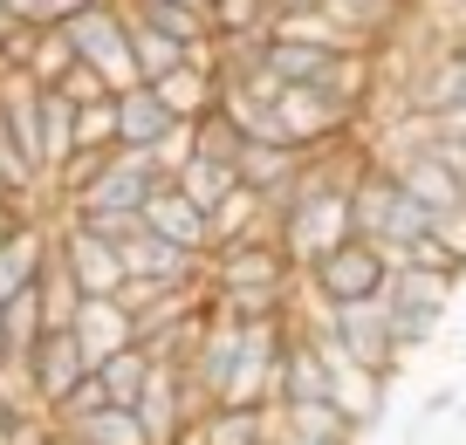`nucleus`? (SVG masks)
I'll list each match as a JSON object with an SVG mask.
<instances>
[{
  "mask_svg": "<svg viewBox=\"0 0 466 445\" xmlns=\"http://www.w3.org/2000/svg\"><path fill=\"white\" fill-rule=\"evenodd\" d=\"M425 227H432V213H425V206L398 186V172L384 165V151H378V158L357 172V186H350V233L378 240L384 254H391V268H398V254H405Z\"/></svg>",
  "mask_w": 466,
  "mask_h": 445,
  "instance_id": "1",
  "label": "nucleus"
},
{
  "mask_svg": "<svg viewBox=\"0 0 466 445\" xmlns=\"http://www.w3.org/2000/svg\"><path fill=\"white\" fill-rule=\"evenodd\" d=\"M302 288L316 295L322 308L378 302L384 288H391V254H384L378 240H364V233H350V240H336L329 254H316V260L302 268Z\"/></svg>",
  "mask_w": 466,
  "mask_h": 445,
  "instance_id": "2",
  "label": "nucleus"
},
{
  "mask_svg": "<svg viewBox=\"0 0 466 445\" xmlns=\"http://www.w3.org/2000/svg\"><path fill=\"white\" fill-rule=\"evenodd\" d=\"M452 274H432V268H391V288H384V316H391L398 329V349L405 357H419L425 343L439 336V322H446L452 308Z\"/></svg>",
  "mask_w": 466,
  "mask_h": 445,
  "instance_id": "3",
  "label": "nucleus"
},
{
  "mask_svg": "<svg viewBox=\"0 0 466 445\" xmlns=\"http://www.w3.org/2000/svg\"><path fill=\"white\" fill-rule=\"evenodd\" d=\"M76 42V56L96 62L103 83L110 89H137V56H131V7L124 0H96V7H83V15L62 21Z\"/></svg>",
  "mask_w": 466,
  "mask_h": 445,
  "instance_id": "4",
  "label": "nucleus"
},
{
  "mask_svg": "<svg viewBox=\"0 0 466 445\" xmlns=\"http://www.w3.org/2000/svg\"><path fill=\"white\" fill-rule=\"evenodd\" d=\"M268 103H275V137H281V144H302V151L343 137L350 124H364V116L350 110V103H336L322 83H281Z\"/></svg>",
  "mask_w": 466,
  "mask_h": 445,
  "instance_id": "5",
  "label": "nucleus"
},
{
  "mask_svg": "<svg viewBox=\"0 0 466 445\" xmlns=\"http://www.w3.org/2000/svg\"><path fill=\"white\" fill-rule=\"evenodd\" d=\"M329 329H336V343H343V357L364 363V370L384 377V384L411 363L405 349H398L391 316H384V295H378V302H343V308H329Z\"/></svg>",
  "mask_w": 466,
  "mask_h": 445,
  "instance_id": "6",
  "label": "nucleus"
},
{
  "mask_svg": "<svg viewBox=\"0 0 466 445\" xmlns=\"http://www.w3.org/2000/svg\"><path fill=\"white\" fill-rule=\"evenodd\" d=\"M199 281H206V288H281V281H302V274L289 268L275 227H261V233H248V240L213 247V254H206V268H199Z\"/></svg>",
  "mask_w": 466,
  "mask_h": 445,
  "instance_id": "7",
  "label": "nucleus"
},
{
  "mask_svg": "<svg viewBox=\"0 0 466 445\" xmlns=\"http://www.w3.org/2000/svg\"><path fill=\"white\" fill-rule=\"evenodd\" d=\"M56 254L69 260L83 295H116V288H124V254H116V240L96 233V227H83V219H69V213L56 219Z\"/></svg>",
  "mask_w": 466,
  "mask_h": 445,
  "instance_id": "8",
  "label": "nucleus"
},
{
  "mask_svg": "<svg viewBox=\"0 0 466 445\" xmlns=\"http://www.w3.org/2000/svg\"><path fill=\"white\" fill-rule=\"evenodd\" d=\"M83 377H89V357H83V343H76V329H42V336H35V349H28V390H35L42 411H56Z\"/></svg>",
  "mask_w": 466,
  "mask_h": 445,
  "instance_id": "9",
  "label": "nucleus"
},
{
  "mask_svg": "<svg viewBox=\"0 0 466 445\" xmlns=\"http://www.w3.org/2000/svg\"><path fill=\"white\" fill-rule=\"evenodd\" d=\"M48 254H56V219L21 213V227L7 233V240H0V302H15L21 288H35V281H42Z\"/></svg>",
  "mask_w": 466,
  "mask_h": 445,
  "instance_id": "10",
  "label": "nucleus"
},
{
  "mask_svg": "<svg viewBox=\"0 0 466 445\" xmlns=\"http://www.w3.org/2000/svg\"><path fill=\"white\" fill-rule=\"evenodd\" d=\"M137 219H145L151 233H165V240H178L186 254H213V213H206V206H192L172 178L145 199V213H137Z\"/></svg>",
  "mask_w": 466,
  "mask_h": 445,
  "instance_id": "11",
  "label": "nucleus"
},
{
  "mask_svg": "<svg viewBox=\"0 0 466 445\" xmlns=\"http://www.w3.org/2000/svg\"><path fill=\"white\" fill-rule=\"evenodd\" d=\"M76 343H83V357H89V370H96L103 357H116L124 343H137V316L116 295H83V308H76Z\"/></svg>",
  "mask_w": 466,
  "mask_h": 445,
  "instance_id": "12",
  "label": "nucleus"
},
{
  "mask_svg": "<svg viewBox=\"0 0 466 445\" xmlns=\"http://www.w3.org/2000/svg\"><path fill=\"white\" fill-rule=\"evenodd\" d=\"M240 343H248V322L240 316H227V308H213V316H206V329H199V349H192V363L186 370L199 377L206 390H227V377H233V363H240Z\"/></svg>",
  "mask_w": 466,
  "mask_h": 445,
  "instance_id": "13",
  "label": "nucleus"
},
{
  "mask_svg": "<svg viewBox=\"0 0 466 445\" xmlns=\"http://www.w3.org/2000/svg\"><path fill=\"white\" fill-rule=\"evenodd\" d=\"M172 124H178V116L158 103V89H151V83L116 89V144H124V151H158Z\"/></svg>",
  "mask_w": 466,
  "mask_h": 445,
  "instance_id": "14",
  "label": "nucleus"
},
{
  "mask_svg": "<svg viewBox=\"0 0 466 445\" xmlns=\"http://www.w3.org/2000/svg\"><path fill=\"white\" fill-rule=\"evenodd\" d=\"M151 89H158V103H165V110L178 116V124H199V116H206V110L219 103V76L206 69V62H192V56L178 62L172 76H158Z\"/></svg>",
  "mask_w": 466,
  "mask_h": 445,
  "instance_id": "15",
  "label": "nucleus"
},
{
  "mask_svg": "<svg viewBox=\"0 0 466 445\" xmlns=\"http://www.w3.org/2000/svg\"><path fill=\"white\" fill-rule=\"evenodd\" d=\"M343 48H322V42H302V35H268V83H322L336 69Z\"/></svg>",
  "mask_w": 466,
  "mask_h": 445,
  "instance_id": "16",
  "label": "nucleus"
},
{
  "mask_svg": "<svg viewBox=\"0 0 466 445\" xmlns=\"http://www.w3.org/2000/svg\"><path fill=\"white\" fill-rule=\"evenodd\" d=\"M275 439H364V431L350 425L336 398H309V404H275Z\"/></svg>",
  "mask_w": 466,
  "mask_h": 445,
  "instance_id": "17",
  "label": "nucleus"
},
{
  "mask_svg": "<svg viewBox=\"0 0 466 445\" xmlns=\"http://www.w3.org/2000/svg\"><path fill=\"white\" fill-rule=\"evenodd\" d=\"M131 15L151 21V28H165L172 42H186V48H199V42H213V35H219L206 0H131Z\"/></svg>",
  "mask_w": 466,
  "mask_h": 445,
  "instance_id": "18",
  "label": "nucleus"
},
{
  "mask_svg": "<svg viewBox=\"0 0 466 445\" xmlns=\"http://www.w3.org/2000/svg\"><path fill=\"white\" fill-rule=\"evenodd\" d=\"M62 439L76 445H151L145 439V418L131 411V404H96L89 418H76V425H56Z\"/></svg>",
  "mask_w": 466,
  "mask_h": 445,
  "instance_id": "19",
  "label": "nucleus"
},
{
  "mask_svg": "<svg viewBox=\"0 0 466 445\" xmlns=\"http://www.w3.org/2000/svg\"><path fill=\"white\" fill-rule=\"evenodd\" d=\"M151 370H158V363H151V349H145V343H124L116 357H103V363H96V377H103V390H110V404H131V411H137V398H145Z\"/></svg>",
  "mask_w": 466,
  "mask_h": 445,
  "instance_id": "20",
  "label": "nucleus"
},
{
  "mask_svg": "<svg viewBox=\"0 0 466 445\" xmlns=\"http://www.w3.org/2000/svg\"><path fill=\"white\" fill-rule=\"evenodd\" d=\"M172 186L186 192L192 206H206V213H213V206L227 199L233 186H240V165H227V158H199V151H192V158L172 172Z\"/></svg>",
  "mask_w": 466,
  "mask_h": 445,
  "instance_id": "21",
  "label": "nucleus"
},
{
  "mask_svg": "<svg viewBox=\"0 0 466 445\" xmlns=\"http://www.w3.org/2000/svg\"><path fill=\"white\" fill-rule=\"evenodd\" d=\"M124 7H131V0H124ZM131 56H137V83H158V76H172L178 62L192 56V48H186V42H172L165 28H151V21H137V15H131Z\"/></svg>",
  "mask_w": 466,
  "mask_h": 445,
  "instance_id": "22",
  "label": "nucleus"
},
{
  "mask_svg": "<svg viewBox=\"0 0 466 445\" xmlns=\"http://www.w3.org/2000/svg\"><path fill=\"white\" fill-rule=\"evenodd\" d=\"M261 227H268V206H261V192H254V186H233L227 199L213 206V247L248 240V233H261Z\"/></svg>",
  "mask_w": 466,
  "mask_h": 445,
  "instance_id": "23",
  "label": "nucleus"
},
{
  "mask_svg": "<svg viewBox=\"0 0 466 445\" xmlns=\"http://www.w3.org/2000/svg\"><path fill=\"white\" fill-rule=\"evenodd\" d=\"M76 62H83V56H76L69 28H62V21H48V28H35V56H28V69H21V76H35L42 89H56Z\"/></svg>",
  "mask_w": 466,
  "mask_h": 445,
  "instance_id": "24",
  "label": "nucleus"
},
{
  "mask_svg": "<svg viewBox=\"0 0 466 445\" xmlns=\"http://www.w3.org/2000/svg\"><path fill=\"white\" fill-rule=\"evenodd\" d=\"M42 322L48 329H69L76 322V308H83V288H76V274H69V260L62 254H48V268H42Z\"/></svg>",
  "mask_w": 466,
  "mask_h": 445,
  "instance_id": "25",
  "label": "nucleus"
},
{
  "mask_svg": "<svg viewBox=\"0 0 466 445\" xmlns=\"http://www.w3.org/2000/svg\"><path fill=\"white\" fill-rule=\"evenodd\" d=\"M192 151H199V158H227V165H240V151H248V130L233 124L227 110H206L199 124H192Z\"/></svg>",
  "mask_w": 466,
  "mask_h": 445,
  "instance_id": "26",
  "label": "nucleus"
},
{
  "mask_svg": "<svg viewBox=\"0 0 466 445\" xmlns=\"http://www.w3.org/2000/svg\"><path fill=\"white\" fill-rule=\"evenodd\" d=\"M42 288H21L15 302H7V363H28L35 336H42Z\"/></svg>",
  "mask_w": 466,
  "mask_h": 445,
  "instance_id": "27",
  "label": "nucleus"
},
{
  "mask_svg": "<svg viewBox=\"0 0 466 445\" xmlns=\"http://www.w3.org/2000/svg\"><path fill=\"white\" fill-rule=\"evenodd\" d=\"M116 144V96L76 103V151H110Z\"/></svg>",
  "mask_w": 466,
  "mask_h": 445,
  "instance_id": "28",
  "label": "nucleus"
},
{
  "mask_svg": "<svg viewBox=\"0 0 466 445\" xmlns=\"http://www.w3.org/2000/svg\"><path fill=\"white\" fill-rule=\"evenodd\" d=\"M213 28H219V35L275 28V0H213Z\"/></svg>",
  "mask_w": 466,
  "mask_h": 445,
  "instance_id": "29",
  "label": "nucleus"
},
{
  "mask_svg": "<svg viewBox=\"0 0 466 445\" xmlns=\"http://www.w3.org/2000/svg\"><path fill=\"white\" fill-rule=\"evenodd\" d=\"M439 240V254L452 260V268L466 274V206H446V213H432V227H425Z\"/></svg>",
  "mask_w": 466,
  "mask_h": 445,
  "instance_id": "30",
  "label": "nucleus"
},
{
  "mask_svg": "<svg viewBox=\"0 0 466 445\" xmlns=\"http://www.w3.org/2000/svg\"><path fill=\"white\" fill-rule=\"evenodd\" d=\"M56 89H62V96H69V103H103V96H116V89L103 83V69H96V62H76V69L62 76Z\"/></svg>",
  "mask_w": 466,
  "mask_h": 445,
  "instance_id": "31",
  "label": "nucleus"
},
{
  "mask_svg": "<svg viewBox=\"0 0 466 445\" xmlns=\"http://www.w3.org/2000/svg\"><path fill=\"white\" fill-rule=\"evenodd\" d=\"M15 21H28V28H48V0H0Z\"/></svg>",
  "mask_w": 466,
  "mask_h": 445,
  "instance_id": "32",
  "label": "nucleus"
},
{
  "mask_svg": "<svg viewBox=\"0 0 466 445\" xmlns=\"http://www.w3.org/2000/svg\"><path fill=\"white\" fill-rule=\"evenodd\" d=\"M432 130H446V137L466 144V110H432Z\"/></svg>",
  "mask_w": 466,
  "mask_h": 445,
  "instance_id": "33",
  "label": "nucleus"
},
{
  "mask_svg": "<svg viewBox=\"0 0 466 445\" xmlns=\"http://www.w3.org/2000/svg\"><path fill=\"white\" fill-rule=\"evenodd\" d=\"M21 213H28V206H21V199H0V240H7V233L21 227Z\"/></svg>",
  "mask_w": 466,
  "mask_h": 445,
  "instance_id": "34",
  "label": "nucleus"
},
{
  "mask_svg": "<svg viewBox=\"0 0 466 445\" xmlns=\"http://www.w3.org/2000/svg\"><path fill=\"white\" fill-rule=\"evenodd\" d=\"M83 7H96V0H48V21H69V15H83Z\"/></svg>",
  "mask_w": 466,
  "mask_h": 445,
  "instance_id": "35",
  "label": "nucleus"
},
{
  "mask_svg": "<svg viewBox=\"0 0 466 445\" xmlns=\"http://www.w3.org/2000/svg\"><path fill=\"white\" fill-rule=\"evenodd\" d=\"M281 445H364V439H281Z\"/></svg>",
  "mask_w": 466,
  "mask_h": 445,
  "instance_id": "36",
  "label": "nucleus"
},
{
  "mask_svg": "<svg viewBox=\"0 0 466 445\" xmlns=\"http://www.w3.org/2000/svg\"><path fill=\"white\" fill-rule=\"evenodd\" d=\"M15 418H21V411H15V404H7V390H0V425H15Z\"/></svg>",
  "mask_w": 466,
  "mask_h": 445,
  "instance_id": "37",
  "label": "nucleus"
},
{
  "mask_svg": "<svg viewBox=\"0 0 466 445\" xmlns=\"http://www.w3.org/2000/svg\"><path fill=\"white\" fill-rule=\"evenodd\" d=\"M0 199H15V192H7V178H0Z\"/></svg>",
  "mask_w": 466,
  "mask_h": 445,
  "instance_id": "38",
  "label": "nucleus"
},
{
  "mask_svg": "<svg viewBox=\"0 0 466 445\" xmlns=\"http://www.w3.org/2000/svg\"><path fill=\"white\" fill-rule=\"evenodd\" d=\"M0 445H7V425H0Z\"/></svg>",
  "mask_w": 466,
  "mask_h": 445,
  "instance_id": "39",
  "label": "nucleus"
}]
</instances>
